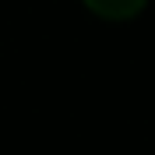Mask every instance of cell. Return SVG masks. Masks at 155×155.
Here are the masks:
<instances>
[{"label":"cell","instance_id":"6da1fadb","mask_svg":"<svg viewBox=\"0 0 155 155\" xmlns=\"http://www.w3.org/2000/svg\"><path fill=\"white\" fill-rule=\"evenodd\" d=\"M85 4H88V11H95L99 18H109V21L134 18L145 7V0H85Z\"/></svg>","mask_w":155,"mask_h":155}]
</instances>
